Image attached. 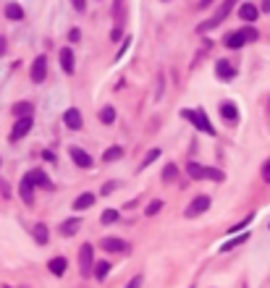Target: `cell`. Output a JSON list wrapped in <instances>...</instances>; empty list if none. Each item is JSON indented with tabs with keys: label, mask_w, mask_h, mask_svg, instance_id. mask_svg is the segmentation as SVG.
Listing matches in <instances>:
<instances>
[{
	"label": "cell",
	"mask_w": 270,
	"mask_h": 288,
	"mask_svg": "<svg viewBox=\"0 0 270 288\" xmlns=\"http://www.w3.org/2000/svg\"><path fill=\"white\" fill-rule=\"evenodd\" d=\"M181 118H186L197 131H205L207 137H215V126L210 123V118H207L205 110H181Z\"/></svg>",
	"instance_id": "1"
},
{
	"label": "cell",
	"mask_w": 270,
	"mask_h": 288,
	"mask_svg": "<svg viewBox=\"0 0 270 288\" xmlns=\"http://www.w3.org/2000/svg\"><path fill=\"white\" fill-rule=\"evenodd\" d=\"M260 37V32L257 29H236V32H231L226 39H223V45H226L229 50H239V48H244L246 45V42H255Z\"/></svg>",
	"instance_id": "2"
},
{
	"label": "cell",
	"mask_w": 270,
	"mask_h": 288,
	"mask_svg": "<svg viewBox=\"0 0 270 288\" xmlns=\"http://www.w3.org/2000/svg\"><path fill=\"white\" fill-rule=\"evenodd\" d=\"M236 3H239V0H223L220 8H218V13H215L210 21H205V24H199V27H197V32H210L213 27H218L220 21H223V18H226V16L234 11V6H236Z\"/></svg>",
	"instance_id": "3"
},
{
	"label": "cell",
	"mask_w": 270,
	"mask_h": 288,
	"mask_svg": "<svg viewBox=\"0 0 270 288\" xmlns=\"http://www.w3.org/2000/svg\"><path fill=\"white\" fill-rule=\"evenodd\" d=\"M92 268H95V249H92V243H81L79 247V270H81V275H92Z\"/></svg>",
	"instance_id": "4"
},
{
	"label": "cell",
	"mask_w": 270,
	"mask_h": 288,
	"mask_svg": "<svg viewBox=\"0 0 270 288\" xmlns=\"http://www.w3.org/2000/svg\"><path fill=\"white\" fill-rule=\"evenodd\" d=\"M32 126H34V118H32V116H29V118H16V123H13V128H11V142L24 139L29 131H32Z\"/></svg>",
	"instance_id": "5"
},
{
	"label": "cell",
	"mask_w": 270,
	"mask_h": 288,
	"mask_svg": "<svg viewBox=\"0 0 270 288\" xmlns=\"http://www.w3.org/2000/svg\"><path fill=\"white\" fill-rule=\"evenodd\" d=\"M45 79H48V58H45V55H37L34 63H32V81H34V84H42Z\"/></svg>",
	"instance_id": "6"
},
{
	"label": "cell",
	"mask_w": 270,
	"mask_h": 288,
	"mask_svg": "<svg viewBox=\"0 0 270 288\" xmlns=\"http://www.w3.org/2000/svg\"><path fill=\"white\" fill-rule=\"evenodd\" d=\"M63 123H66V128H71V131H79L81 126H84V118H81V113H79V107H69L63 113Z\"/></svg>",
	"instance_id": "7"
},
{
	"label": "cell",
	"mask_w": 270,
	"mask_h": 288,
	"mask_svg": "<svg viewBox=\"0 0 270 288\" xmlns=\"http://www.w3.org/2000/svg\"><path fill=\"white\" fill-rule=\"evenodd\" d=\"M210 210V196H197L192 199V205L186 207V217H197L202 212H207Z\"/></svg>",
	"instance_id": "8"
},
{
	"label": "cell",
	"mask_w": 270,
	"mask_h": 288,
	"mask_svg": "<svg viewBox=\"0 0 270 288\" xmlns=\"http://www.w3.org/2000/svg\"><path fill=\"white\" fill-rule=\"evenodd\" d=\"M18 194H21V199H24L27 205H32L34 202V181H32V175L27 173L24 179H21V184H18Z\"/></svg>",
	"instance_id": "9"
},
{
	"label": "cell",
	"mask_w": 270,
	"mask_h": 288,
	"mask_svg": "<svg viewBox=\"0 0 270 288\" xmlns=\"http://www.w3.org/2000/svg\"><path fill=\"white\" fill-rule=\"evenodd\" d=\"M69 154H71V160H74L79 168H92V165H95V160L89 158V152H84L81 147H71Z\"/></svg>",
	"instance_id": "10"
},
{
	"label": "cell",
	"mask_w": 270,
	"mask_h": 288,
	"mask_svg": "<svg viewBox=\"0 0 270 288\" xmlns=\"http://www.w3.org/2000/svg\"><path fill=\"white\" fill-rule=\"evenodd\" d=\"M215 76H218L220 81H234L236 71H234V65H231L229 60H218V63H215Z\"/></svg>",
	"instance_id": "11"
},
{
	"label": "cell",
	"mask_w": 270,
	"mask_h": 288,
	"mask_svg": "<svg viewBox=\"0 0 270 288\" xmlns=\"http://www.w3.org/2000/svg\"><path fill=\"white\" fill-rule=\"evenodd\" d=\"M100 247L105 249V252H129V247H126V241H121V238H113V236H110V238H102L100 241Z\"/></svg>",
	"instance_id": "12"
},
{
	"label": "cell",
	"mask_w": 270,
	"mask_h": 288,
	"mask_svg": "<svg viewBox=\"0 0 270 288\" xmlns=\"http://www.w3.org/2000/svg\"><path fill=\"white\" fill-rule=\"evenodd\" d=\"M220 116H223V121L236 123L239 121V107L234 102H220Z\"/></svg>",
	"instance_id": "13"
},
{
	"label": "cell",
	"mask_w": 270,
	"mask_h": 288,
	"mask_svg": "<svg viewBox=\"0 0 270 288\" xmlns=\"http://www.w3.org/2000/svg\"><path fill=\"white\" fill-rule=\"evenodd\" d=\"M257 16H260V11H257V6H252V3H241L239 6V18L241 21H257Z\"/></svg>",
	"instance_id": "14"
},
{
	"label": "cell",
	"mask_w": 270,
	"mask_h": 288,
	"mask_svg": "<svg viewBox=\"0 0 270 288\" xmlns=\"http://www.w3.org/2000/svg\"><path fill=\"white\" fill-rule=\"evenodd\" d=\"M58 55H60V69L66 74H74V50L71 48H63Z\"/></svg>",
	"instance_id": "15"
},
{
	"label": "cell",
	"mask_w": 270,
	"mask_h": 288,
	"mask_svg": "<svg viewBox=\"0 0 270 288\" xmlns=\"http://www.w3.org/2000/svg\"><path fill=\"white\" fill-rule=\"evenodd\" d=\"M95 205V194H79L76 199H74V210L79 212V210H89V207H92Z\"/></svg>",
	"instance_id": "16"
},
{
	"label": "cell",
	"mask_w": 270,
	"mask_h": 288,
	"mask_svg": "<svg viewBox=\"0 0 270 288\" xmlns=\"http://www.w3.org/2000/svg\"><path fill=\"white\" fill-rule=\"evenodd\" d=\"M13 116L16 118H29V116H34V105L32 102H16L13 105Z\"/></svg>",
	"instance_id": "17"
},
{
	"label": "cell",
	"mask_w": 270,
	"mask_h": 288,
	"mask_svg": "<svg viewBox=\"0 0 270 288\" xmlns=\"http://www.w3.org/2000/svg\"><path fill=\"white\" fill-rule=\"evenodd\" d=\"M81 226V220L79 217H69V220H63V226H60V236H74Z\"/></svg>",
	"instance_id": "18"
},
{
	"label": "cell",
	"mask_w": 270,
	"mask_h": 288,
	"mask_svg": "<svg viewBox=\"0 0 270 288\" xmlns=\"http://www.w3.org/2000/svg\"><path fill=\"white\" fill-rule=\"evenodd\" d=\"M29 175H32V181H34V186H42V189H53V181L45 175V170H29Z\"/></svg>",
	"instance_id": "19"
},
{
	"label": "cell",
	"mask_w": 270,
	"mask_h": 288,
	"mask_svg": "<svg viewBox=\"0 0 270 288\" xmlns=\"http://www.w3.org/2000/svg\"><path fill=\"white\" fill-rule=\"evenodd\" d=\"M66 264H69V262H66V257H53V259L48 262V268H50V273H53V275H58V278H60V275L66 273Z\"/></svg>",
	"instance_id": "20"
},
{
	"label": "cell",
	"mask_w": 270,
	"mask_h": 288,
	"mask_svg": "<svg viewBox=\"0 0 270 288\" xmlns=\"http://www.w3.org/2000/svg\"><path fill=\"white\" fill-rule=\"evenodd\" d=\"M123 158V147H108L105 152H102V160L105 163H116V160H121Z\"/></svg>",
	"instance_id": "21"
},
{
	"label": "cell",
	"mask_w": 270,
	"mask_h": 288,
	"mask_svg": "<svg viewBox=\"0 0 270 288\" xmlns=\"http://www.w3.org/2000/svg\"><path fill=\"white\" fill-rule=\"evenodd\" d=\"M186 173L192 175L194 181H205V165H199V163H189L186 165Z\"/></svg>",
	"instance_id": "22"
},
{
	"label": "cell",
	"mask_w": 270,
	"mask_h": 288,
	"mask_svg": "<svg viewBox=\"0 0 270 288\" xmlns=\"http://www.w3.org/2000/svg\"><path fill=\"white\" fill-rule=\"evenodd\" d=\"M108 273H110V262H95V268H92V275L97 278V280H105L108 278Z\"/></svg>",
	"instance_id": "23"
},
{
	"label": "cell",
	"mask_w": 270,
	"mask_h": 288,
	"mask_svg": "<svg viewBox=\"0 0 270 288\" xmlns=\"http://www.w3.org/2000/svg\"><path fill=\"white\" fill-rule=\"evenodd\" d=\"M48 226H45V223H37L34 226V241L39 243V247H45V243H48Z\"/></svg>",
	"instance_id": "24"
},
{
	"label": "cell",
	"mask_w": 270,
	"mask_h": 288,
	"mask_svg": "<svg viewBox=\"0 0 270 288\" xmlns=\"http://www.w3.org/2000/svg\"><path fill=\"white\" fill-rule=\"evenodd\" d=\"M6 16H8L11 21H21V18H24V8H21L18 3H8V6H6Z\"/></svg>",
	"instance_id": "25"
},
{
	"label": "cell",
	"mask_w": 270,
	"mask_h": 288,
	"mask_svg": "<svg viewBox=\"0 0 270 288\" xmlns=\"http://www.w3.org/2000/svg\"><path fill=\"white\" fill-rule=\"evenodd\" d=\"M118 220H121V212L118 210H105L102 217H100V223L102 226H113V223H118Z\"/></svg>",
	"instance_id": "26"
},
{
	"label": "cell",
	"mask_w": 270,
	"mask_h": 288,
	"mask_svg": "<svg viewBox=\"0 0 270 288\" xmlns=\"http://www.w3.org/2000/svg\"><path fill=\"white\" fill-rule=\"evenodd\" d=\"M100 121L105 123V126H110L116 121V107H110V105H105L102 110H100Z\"/></svg>",
	"instance_id": "27"
},
{
	"label": "cell",
	"mask_w": 270,
	"mask_h": 288,
	"mask_svg": "<svg viewBox=\"0 0 270 288\" xmlns=\"http://www.w3.org/2000/svg\"><path fill=\"white\" fill-rule=\"evenodd\" d=\"M246 238H250V233H241V236H236V238H229V241L220 247V252H229V249L239 247V243H246Z\"/></svg>",
	"instance_id": "28"
},
{
	"label": "cell",
	"mask_w": 270,
	"mask_h": 288,
	"mask_svg": "<svg viewBox=\"0 0 270 288\" xmlns=\"http://www.w3.org/2000/svg\"><path fill=\"white\" fill-rule=\"evenodd\" d=\"M205 179H210V181L220 184V181H226V173L218 170V168H205Z\"/></svg>",
	"instance_id": "29"
},
{
	"label": "cell",
	"mask_w": 270,
	"mask_h": 288,
	"mask_svg": "<svg viewBox=\"0 0 270 288\" xmlns=\"http://www.w3.org/2000/svg\"><path fill=\"white\" fill-rule=\"evenodd\" d=\"M160 210H163V199H152V202L147 205V210H144V215H147V217H155Z\"/></svg>",
	"instance_id": "30"
},
{
	"label": "cell",
	"mask_w": 270,
	"mask_h": 288,
	"mask_svg": "<svg viewBox=\"0 0 270 288\" xmlns=\"http://www.w3.org/2000/svg\"><path fill=\"white\" fill-rule=\"evenodd\" d=\"M176 179H178V168L173 163H168L165 170H163V181H176Z\"/></svg>",
	"instance_id": "31"
},
{
	"label": "cell",
	"mask_w": 270,
	"mask_h": 288,
	"mask_svg": "<svg viewBox=\"0 0 270 288\" xmlns=\"http://www.w3.org/2000/svg\"><path fill=\"white\" fill-rule=\"evenodd\" d=\"M157 158H160V149H150V152L144 154V160H142V168H150Z\"/></svg>",
	"instance_id": "32"
},
{
	"label": "cell",
	"mask_w": 270,
	"mask_h": 288,
	"mask_svg": "<svg viewBox=\"0 0 270 288\" xmlns=\"http://www.w3.org/2000/svg\"><path fill=\"white\" fill-rule=\"evenodd\" d=\"M118 189V181H108L102 189H100V194H110V191H116Z\"/></svg>",
	"instance_id": "33"
},
{
	"label": "cell",
	"mask_w": 270,
	"mask_h": 288,
	"mask_svg": "<svg viewBox=\"0 0 270 288\" xmlns=\"http://www.w3.org/2000/svg\"><path fill=\"white\" fill-rule=\"evenodd\" d=\"M142 280H144L142 275H134V278L129 280V285H126V288H142Z\"/></svg>",
	"instance_id": "34"
},
{
	"label": "cell",
	"mask_w": 270,
	"mask_h": 288,
	"mask_svg": "<svg viewBox=\"0 0 270 288\" xmlns=\"http://www.w3.org/2000/svg\"><path fill=\"white\" fill-rule=\"evenodd\" d=\"M71 3H74V8H76L79 13H84V11H87V0H71Z\"/></svg>",
	"instance_id": "35"
},
{
	"label": "cell",
	"mask_w": 270,
	"mask_h": 288,
	"mask_svg": "<svg viewBox=\"0 0 270 288\" xmlns=\"http://www.w3.org/2000/svg\"><path fill=\"white\" fill-rule=\"evenodd\" d=\"M262 181H267V184H270V160L262 165Z\"/></svg>",
	"instance_id": "36"
},
{
	"label": "cell",
	"mask_w": 270,
	"mask_h": 288,
	"mask_svg": "<svg viewBox=\"0 0 270 288\" xmlns=\"http://www.w3.org/2000/svg\"><path fill=\"white\" fill-rule=\"evenodd\" d=\"M69 39H71V42H79V39H81V32H79V29H71V32H69Z\"/></svg>",
	"instance_id": "37"
},
{
	"label": "cell",
	"mask_w": 270,
	"mask_h": 288,
	"mask_svg": "<svg viewBox=\"0 0 270 288\" xmlns=\"http://www.w3.org/2000/svg\"><path fill=\"white\" fill-rule=\"evenodd\" d=\"M42 158H45V160H48V163H55V154H53L50 149H45V152H42Z\"/></svg>",
	"instance_id": "38"
},
{
	"label": "cell",
	"mask_w": 270,
	"mask_h": 288,
	"mask_svg": "<svg viewBox=\"0 0 270 288\" xmlns=\"http://www.w3.org/2000/svg\"><path fill=\"white\" fill-rule=\"evenodd\" d=\"M6 55V37H0V58Z\"/></svg>",
	"instance_id": "39"
},
{
	"label": "cell",
	"mask_w": 270,
	"mask_h": 288,
	"mask_svg": "<svg viewBox=\"0 0 270 288\" xmlns=\"http://www.w3.org/2000/svg\"><path fill=\"white\" fill-rule=\"evenodd\" d=\"M207 6H213V0H199V8H207Z\"/></svg>",
	"instance_id": "40"
},
{
	"label": "cell",
	"mask_w": 270,
	"mask_h": 288,
	"mask_svg": "<svg viewBox=\"0 0 270 288\" xmlns=\"http://www.w3.org/2000/svg\"><path fill=\"white\" fill-rule=\"evenodd\" d=\"M262 11H265V13H270V0H262Z\"/></svg>",
	"instance_id": "41"
},
{
	"label": "cell",
	"mask_w": 270,
	"mask_h": 288,
	"mask_svg": "<svg viewBox=\"0 0 270 288\" xmlns=\"http://www.w3.org/2000/svg\"><path fill=\"white\" fill-rule=\"evenodd\" d=\"M116 3H121V0H116Z\"/></svg>",
	"instance_id": "42"
},
{
	"label": "cell",
	"mask_w": 270,
	"mask_h": 288,
	"mask_svg": "<svg viewBox=\"0 0 270 288\" xmlns=\"http://www.w3.org/2000/svg\"><path fill=\"white\" fill-rule=\"evenodd\" d=\"M6 288H11V285H6Z\"/></svg>",
	"instance_id": "43"
},
{
	"label": "cell",
	"mask_w": 270,
	"mask_h": 288,
	"mask_svg": "<svg viewBox=\"0 0 270 288\" xmlns=\"http://www.w3.org/2000/svg\"><path fill=\"white\" fill-rule=\"evenodd\" d=\"M267 228H270V223H267Z\"/></svg>",
	"instance_id": "44"
}]
</instances>
